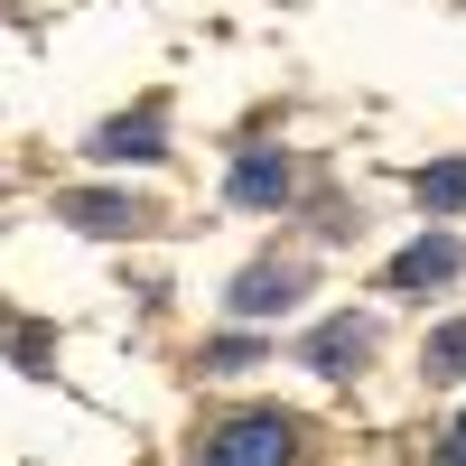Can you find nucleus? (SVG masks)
Here are the masks:
<instances>
[{"label":"nucleus","instance_id":"obj_1","mask_svg":"<svg viewBox=\"0 0 466 466\" xmlns=\"http://www.w3.org/2000/svg\"><path fill=\"white\" fill-rule=\"evenodd\" d=\"M289 457H299V420L280 410H243L197 448V466H289Z\"/></svg>","mask_w":466,"mask_h":466},{"label":"nucleus","instance_id":"obj_2","mask_svg":"<svg viewBox=\"0 0 466 466\" xmlns=\"http://www.w3.org/2000/svg\"><path fill=\"white\" fill-rule=\"evenodd\" d=\"M364 355H373V318H355V308H345V318H327L318 336L299 345V364H308V373H327V382L364 373Z\"/></svg>","mask_w":466,"mask_h":466},{"label":"nucleus","instance_id":"obj_3","mask_svg":"<svg viewBox=\"0 0 466 466\" xmlns=\"http://www.w3.org/2000/svg\"><path fill=\"white\" fill-rule=\"evenodd\" d=\"M457 270H466V252L448 243V233H420V243L392 261V289H401V299H430V289H448V280H457Z\"/></svg>","mask_w":466,"mask_h":466},{"label":"nucleus","instance_id":"obj_4","mask_svg":"<svg viewBox=\"0 0 466 466\" xmlns=\"http://www.w3.org/2000/svg\"><path fill=\"white\" fill-rule=\"evenodd\" d=\"M289 187H299V168L280 149H243L233 159V206H289Z\"/></svg>","mask_w":466,"mask_h":466},{"label":"nucleus","instance_id":"obj_5","mask_svg":"<svg viewBox=\"0 0 466 466\" xmlns=\"http://www.w3.org/2000/svg\"><path fill=\"white\" fill-rule=\"evenodd\" d=\"M280 308H299V270L252 261L243 280H233V318H280Z\"/></svg>","mask_w":466,"mask_h":466},{"label":"nucleus","instance_id":"obj_6","mask_svg":"<svg viewBox=\"0 0 466 466\" xmlns=\"http://www.w3.org/2000/svg\"><path fill=\"white\" fill-rule=\"evenodd\" d=\"M159 103H140V112H122V122H103L94 131V159H159Z\"/></svg>","mask_w":466,"mask_h":466},{"label":"nucleus","instance_id":"obj_7","mask_svg":"<svg viewBox=\"0 0 466 466\" xmlns=\"http://www.w3.org/2000/svg\"><path fill=\"white\" fill-rule=\"evenodd\" d=\"M56 215H66V224H85V233H131V224H149L140 197H66Z\"/></svg>","mask_w":466,"mask_h":466},{"label":"nucleus","instance_id":"obj_8","mask_svg":"<svg viewBox=\"0 0 466 466\" xmlns=\"http://www.w3.org/2000/svg\"><path fill=\"white\" fill-rule=\"evenodd\" d=\"M420 206H430V215H457V206H466V159L420 168Z\"/></svg>","mask_w":466,"mask_h":466},{"label":"nucleus","instance_id":"obj_9","mask_svg":"<svg viewBox=\"0 0 466 466\" xmlns=\"http://www.w3.org/2000/svg\"><path fill=\"white\" fill-rule=\"evenodd\" d=\"M420 364H430L439 382H466V318H448L430 345H420Z\"/></svg>","mask_w":466,"mask_h":466},{"label":"nucleus","instance_id":"obj_10","mask_svg":"<svg viewBox=\"0 0 466 466\" xmlns=\"http://www.w3.org/2000/svg\"><path fill=\"white\" fill-rule=\"evenodd\" d=\"M206 364H215V373H243V364H261V355H252V336H224Z\"/></svg>","mask_w":466,"mask_h":466},{"label":"nucleus","instance_id":"obj_11","mask_svg":"<svg viewBox=\"0 0 466 466\" xmlns=\"http://www.w3.org/2000/svg\"><path fill=\"white\" fill-rule=\"evenodd\" d=\"M439 466H466V420L448 430V448H439Z\"/></svg>","mask_w":466,"mask_h":466}]
</instances>
